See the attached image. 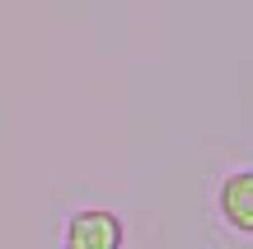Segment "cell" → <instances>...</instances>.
<instances>
[{
	"instance_id": "cell-1",
	"label": "cell",
	"mask_w": 253,
	"mask_h": 249,
	"mask_svg": "<svg viewBox=\"0 0 253 249\" xmlns=\"http://www.w3.org/2000/svg\"><path fill=\"white\" fill-rule=\"evenodd\" d=\"M66 249H122V221L103 207H84L66 221Z\"/></svg>"
},
{
	"instance_id": "cell-2",
	"label": "cell",
	"mask_w": 253,
	"mask_h": 249,
	"mask_svg": "<svg viewBox=\"0 0 253 249\" xmlns=\"http://www.w3.org/2000/svg\"><path fill=\"white\" fill-rule=\"evenodd\" d=\"M220 216L239 235H253V169H239L220 184Z\"/></svg>"
}]
</instances>
